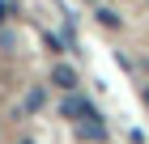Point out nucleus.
I'll list each match as a JSON object with an SVG mask.
<instances>
[{"mask_svg":"<svg viewBox=\"0 0 149 144\" xmlns=\"http://www.w3.org/2000/svg\"><path fill=\"white\" fill-rule=\"evenodd\" d=\"M77 136L81 140H107V123L98 119V110H85L77 119Z\"/></svg>","mask_w":149,"mask_h":144,"instance_id":"nucleus-1","label":"nucleus"},{"mask_svg":"<svg viewBox=\"0 0 149 144\" xmlns=\"http://www.w3.org/2000/svg\"><path fill=\"white\" fill-rule=\"evenodd\" d=\"M51 81H56L60 89H77V72H72L68 64H56V72H51Z\"/></svg>","mask_w":149,"mask_h":144,"instance_id":"nucleus-3","label":"nucleus"},{"mask_svg":"<svg viewBox=\"0 0 149 144\" xmlns=\"http://www.w3.org/2000/svg\"><path fill=\"white\" fill-rule=\"evenodd\" d=\"M9 21V4H4V0H0V25Z\"/></svg>","mask_w":149,"mask_h":144,"instance_id":"nucleus-5","label":"nucleus"},{"mask_svg":"<svg viewBox=\"0 0 149 144\" xmlns=\"http://www.w3.org/2000/svg\"><path fill=\"white\" fill-rule=\"evenodd\" d=\"M85 110H94V106H90L85 98H81V93H68V98L60 102V119H72V123H77Z\"/></svg>","mask_w":149,"mask_h":144,"instance_id":"nucleus-2","label":"nucleus"},{"mask_svg":"<svg viewBox=\"0 0 149 144\" xmlns=\"http://www.w3.org/2000/svg\"><path fill=\"white\" fill-rule=\"evenodd\" d=\"M145 106H149V89H145Z\"/></svg>","mask_w":149,"mask_h":144,"instance_id":"nucleus-6","label":"nucleus"},{"mask_svg":"<svg viewBox=\"0 0 149 144\" xmlns=\"http://www.w3.org/2000/svg\"><path fill=\"white\" fill-rule=\"evenodd\" d=\"M98 21H102V25H119V17H115L111 9H102V13H98Z\"/></svg>","mask_w":149,"mask_h":144,"instance_id":"nucleus-4","label":"nucleus"}]
</instances>
